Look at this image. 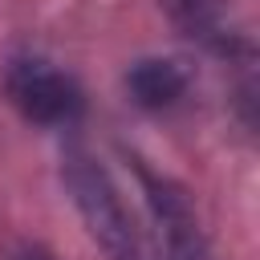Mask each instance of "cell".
I'll return each mask as SVG.
<instances>
[{"label":"cell","mask_w":260,"mask_h":260,"mask_svg":"<svg viewBox=\"0 0 260 260\" xmlns=\"http://www.w3.org/2000/svg\"><path fill=\"white\" fill-rule=\"evenodd\" d=\"M61 179H65V191L73 195L77 215L85 219L89 240L102 248V256L106 260H142L134 215L126 207L118 183L110 179V171L89 150L69 146L61 158Z\"/></svg>","instance_id":"1"},{"label":"cell","mask_w":260,"mask_h":260,"mask_svg":"<svg viewBox=\"0 0 260 260\" xmlns=\"http://www.w3.org/2000/svg\"><path fill=\"white\" fill-rule=\"evenodd\" d=\"M4 89H8V102L20 110V118L32 126H73L85 114L81 85L37 53H20L8 61Z\"/></svg>","instance_id":"2"},{"label":"cell","mask_w":260,"mask_h":260,"mask_svg":"<svg viewBox=\"0 0 260 260\" xmlns=\"http://www.w3.org/2000/svg\"><path fill=\"white\" fill-rule=\"evenodd\" d=\"M142 191H146V207L150 219L158 228V244L167 260H211L199 215L187 199V191L171 179H158L150 171H142Z\"/></svg>","instance_id":"3"},{"label":"cell","mask_w":260,"mask_h":260,"mask_svg":"<svg viewBox=\"0 0 260 260\" xmlns=\"http://www.w3.org/2000/svg\"><path fill=\"white\" fill-rule=\"evenodd\" d=\"M187 85H191L187 69L179 61H167V57H142L126 73V89H130L134 106H142L150 114H162V110L179 106L187 98Z\"/></svg>","instance_id":"4"},{"label":"cell","mask_w":260,"mask_h":260,"mask_svg":"<svg viewBox=\"0 0 260 260\" xmlns=\"http://www.w3.org/2000/svg\"><path fill=\"white\" fill-rule=\"evenodd\" d=\"M162 8H167V16L175 20V28L183 37L228 53V32H223V8H219V0H162Z\"/></svg>","instance_id":"5"},{"label":"cell","mask_w":260,"mask_h":260,"mask_svg":"<svg viewBox=\"0 0 260 260\" xmlns=\"http://www.w3.org/2000/svg\"><path fill=\"white\" fill-rule=\"evenodd\" d=\"M8 260H57V256L49 248H41V244H16Z\"/></svg>","instance_id":"6"}]
</instances>
